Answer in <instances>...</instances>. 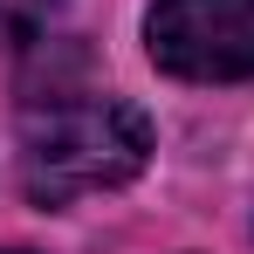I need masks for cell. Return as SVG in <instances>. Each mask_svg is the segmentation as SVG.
Here are the masks:
<instances>
[{"mask_svg": "<svg viewBox=\"0 0 254 254\" xmlns=\"http://www.w3.org/2000/svg\"><path fill=\"white\" fill-rule=\"evenodd\" d=\"M151 158V124L124 96H55L21 117V186L35 206H69L130 186Z\"/></svg>", "mask_w": 254, "mask_h": 254, "instance_id": "cell-1", "label": "cell"}, {"mask_svg": "<svg viewBox=\"0 0 254 254\" xmlns=\"http://www.w3.org/2000/svg\"><path fill=\"white\" fill-rule=\"evenodd\" d=\"M144 48L179 83H248L254 0H158L144 21Z\"/></svg>", "mask_w": 254, "mask_h": 254, "instance_id": "cell-2", "label": "cell"}, {"mask_svg": "<svg viewBox=\"0 0 254 254\" xmlns=\"http://www.w3.org/2000/svg\"><path fill=\"white\" fill-rule=\"evenodd\" d=\"M62 0H0V55H21V48L48 42Z\"/></svg>", "mask_w": 254, "mask_h": 254, "instance_id": "cell-3", "label": "cell"}]
</instances>
